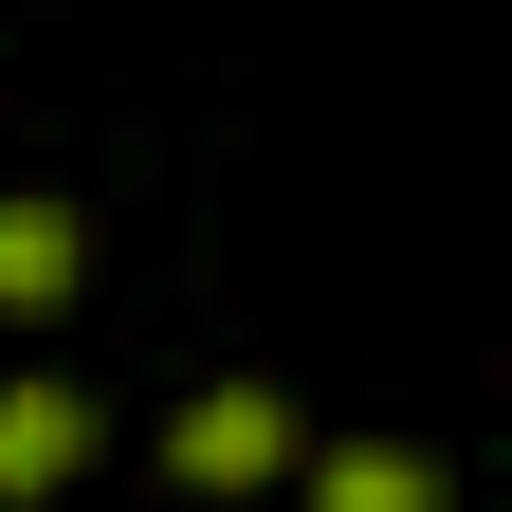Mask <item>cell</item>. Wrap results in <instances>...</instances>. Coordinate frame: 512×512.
Here are the masks:
<instances>
[{
    "label": "cell",
    "instance_id": "obj_2",
    "mask_svg": "<svg viewBox=\"0 0 512 512\" xmlns=\"http://www.w3.org/2000/svg\"><path fill=\"white\" fill-rule=\"evenodd\" d=\"M92 384H55V366H19V384H0V512H37V494H74L92 476Z\"/></svg>",
    "mask_w": 512,
    "mask_h": 512
},
{
    "label": "cell",
    "instance_id": "obj_3",
    "mask_svg": "<svg viewBox=\"0 0 512 512\" xmlns=\"http://www.w3.org/2000/svg\"><path fill=\"white\" fill-rule=\"evenodd\" d=\"M311 512H458V476L421 458V439H311Z\"/></svg>",
    "mask_w": 512,
    "mask_h": 512
},
{
    "label": "cell",
    "instance_id": "obj_4",
    "mask_svg": "<svg viewBox=\"0 0 512 512\" xmlns=\"http://www.w3.org/2000/svg\"><path fill=\"white\" fill-rule=\"evenodd\" d=\"M74 275H92V220L74 202H0V330L74 311Z\"/></svg>",
    "mask_w": 512,
    "mask_h": 512
},
{
    "label": "cell",
    "instance_id": "obj_1",
    "mask_svg": "<svg viewBox=\"0 0 512 512\" xmlns=\"http://www.w3.org/2000/svg\"><path fill=\"white\" fill-rule=\"evenodd\" d=\"M293 458H311V439H293L275 384H202V403L165 421V476L183 494H256V476H293Z\"/></svg>",
    "mask_w": 512,
    "mask_h": 512
}]
</instances>
